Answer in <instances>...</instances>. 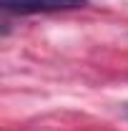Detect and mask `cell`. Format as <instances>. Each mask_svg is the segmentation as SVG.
Wrapping results in <instances>:
<instances>
[{
    "label": "cell",
    "mask_w": 128,
    "mask_h": 131,
    "mask_svg": "<svg viewBox=\"0 0 128 131\" xmlns=\"http://www.w3.org/2000/svg\"><path fill=\"white\" fill-rule=\"evenodd\" d=\"M88 0H0V8L5 13L15 15H35V13H60L85 8Z\"/></svg>",
    "instance_id": "obj_1"
}]
</instances>
